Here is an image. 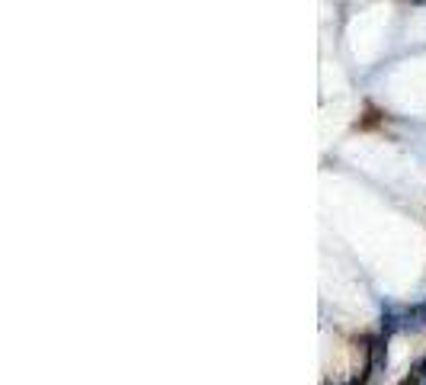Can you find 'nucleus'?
Returning a JSON list of instances; mask_svg holds the SVG:
<instances>
[{"mask_svg": "<svg viewBox=\"0 0 426 385\" xmlns=\"http://www.w3.org/2000/svg\"><path fill=\"white\" fill-rule=\"evenodd\" d=\"M384 363H388V337L368 341V372H372V376H382Z\"/></svg>", "mask_w": 426, "mask_h": 385, "instance_id": "obj_1", "label": "nucleus"}, {"mask_svg": "<svg viewBox=\"0 0 426 385\" xmlns=\"http://www.w3.org/2000/svg\"><path fill=\"white\" fill-rule=\"evenodd\" d=\"M410 325L414 327H426V302L417 305V309H410Z\"/></svg>", "mask_w": 426, "mask_h": 385, "instance_id": "obj_2", "label": "nucleus"}, {"mask_svg": "<svg viewBox=\"0 0 426 385\" xmlns=\"http://www.w3.org/2000/svg\"><path fill=\"white\" fill-rule=\"evenodd\" d=\"M414 376L426 382V357H423V360H417V366H414Z\"/></svg>", "mask_w": 426, "mask_h": 385, "instance_id": "obj_3", "label": "nucleus"}, {"mask_svg": "<svg viewBox=\"0 0 426 385\" xmlns=\"http://www.w3.org/2000/svg\"><path fill=\"white\" fill-rule=\"evenodd\" d=\"M398 385H420V379L414 376V372H410V376H404V379H401V382H398Z\"/></svg>", "mask_w": 426, "mask_h": 385, "instance_id": "obj_4", "label": "nucleus"}, {"mask_svg": "<svg viewBox=\"0 0 426 385\" xmlns=\"http://www.w3.org/2000/svg\"><path fill=\"white\" fill-rule=\"evenodd\" d=\"M423 385H426V382H423Z\"/></svg>", "mask_w": 426, "mask_h": 385, "instance_id": "obj_5", "label": "nucleus"}]
</instances>
